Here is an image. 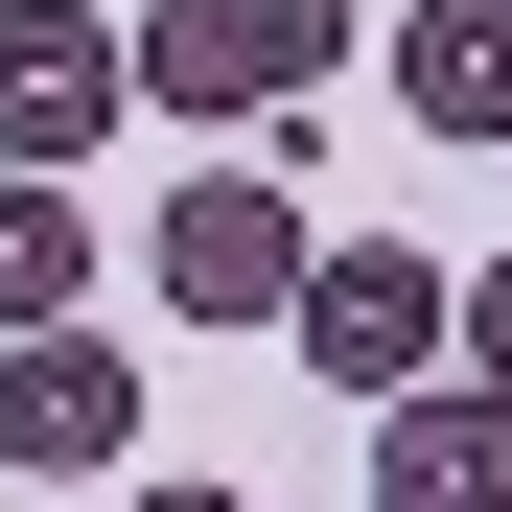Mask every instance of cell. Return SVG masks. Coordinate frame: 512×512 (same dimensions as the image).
Masks as SVG:
<instances>
[{
	"label": "cell",
	"mask_w": 512,
	"mask_h": 512,
	"mask_svg": "<svg viewBox=\"0 0 512 512\" xmlns=\"http://www.w3.org/2000/svg\"><path fill=\"white\" fill-rule=\"evenodd\" d=\"M396 117L419 140H512V0H419L396 24Z\"/></svg>",
	"instance_id": "7"
},
{
	"label": "cell",
	"mask_w": 512,
	"mask_h": 512,
	"mask_svg": "<svg viewBox=\"0 0 512 512\" xmlns=\"http://www.w3.org/2000/svg\"><path fill=\"white\" fill-rule=\"evenodd\" d=\"M466 396H512V256L466 280Z\"/></svg>",
	"instance_id": "9"
},
{
	"label": "cell",
	"mask_w": 512,
	"mask_h": 512,
	"mask_svg": "<svg viewBox=\"0 0 512 512\" xmlns=\"http://www.w3.org/2000/svg\"><path fill=\"white\" fill-rule=\"evenodd\" d=\"M373 512H512V396H396L373 419Z\"/></svg>",
	"instance_id": "6"
},
{
	"label": "cell",
	"mask_w": 512,
	"mask_h": 512,
	"mask_svg": "<svg viewBox=\"0 0 512 512\" xmlns=\"http://www.w3.org/2000/svg\"><path fill=\"white\" fill-rule=\"evenodd\" d=\"M117 117H140V24H94V0H24V24H0V163H24V187H70Z\"/></svg>",
	"instance_id": "3"
},
{
	"label": "cell",
	"mask_w": 512,
	"mask_h": 512,
	"mask_svg": "<svg viewBox=\"0 0 512 512\" xmlns=\"http://www.w3.org/2000/svg\"><path fill=\"white\" fill-rule=\"evenodd\" d=\"M70 280H94V210L0 163V326H70Z\"/></svg>",
	"instance_id": "8"
},
{
	"label": "cell",
	"mask_w": 512,
	"mask_h": 512,
	"mask_svg": "<svg viewBox=\"0 0 512 512\" xmlns=\"http://www.w3.org/2000/svg\"><path fill=\"white\" fill-rule=\"evenodd\" d=\"M117 443H140V350L24 326V373H0V466H117Z\"/></svg>",
	"instance_id": "5"
},
{
	"label": "cell",
	"mask_w": 512,
	"mask_h": 512,
	"mask_svg": "<svg viewBox=\"0 0 512 512\" xmlns=\"http://www.w3.org/2000/svg\"><path fill=\"white\" fill-rule=\"evenodd\" d=\"M350 70V0H140V117H303Z\"/></svg>",
	"instance_id": "2"
},
{
	"label": "cell",
	"mask_w": 512,
	"mask_h": 512,
	"mask_svg": "<svg viewBox=\"0 0 512 512\" xmlns=\"http://www.w3.org/2000/svg\"><path fill=\"white\" fill-rule=\"evenodd\" d=\"M443 350H466V280H443V256H419V233H326L303 256V373L326 396H443Z\"/></svg>",
	"instance_id": "1"
},
{
	"label": "cell",
	"mask_w": 512,
	"mask_h": 512,
	"mask_svg": "<svg viewBox=\"0 0 512 512\" xmlns=\"http://www.w3.org/2000/svg\"><path fill=\"white\" fill-rule=\"evenodd\" d=\"M303 187H256V163H187V210H163V303L187 326H303Z\"/></svg>",
	"instance_id": "4"
},
{
	"label": "cell",
	"mask_w": 512,
	"mask_h": 512,
	"mask_svg": "<svg viewBox=\"0 0 512 512\" xmlns=\"http://www.w3.org/2000/svg\"><path fill=\"white\" fill-rule=\"evenodd\" d=\"M140 512H233V489H140Z\"/></svg>",
	"instance_id": "10"
}]
</instances>
